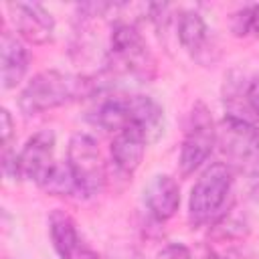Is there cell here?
I'll use <instances>...</instances> for the list:
<instances>
[{
    "instance_id": "cell-1",
    "label": "cell",
    "mask_w": 259,
    "mask_h": 259,
    "mask_svg": "<svg viewBox=\"0 0 259 259\" xmlns=\"http://www.w3.org/2000/svg\"><path fill=\"white\" fill-rule=\"evenodd\" d=\"M99 91V83L85 75L63 73L57 69H47L36 73L18 95V109L26 115H38L73 101L93 97Z\"/></svg>"
},
{
    "instance_id": "cell-2",
    "label": "cell",
    "mask_w": 259,
    "mask_h": 259,
    "mask_svg": "<svg viewBox=\"0 0 259 259\" xmlns=\"http://www.w3.org/2000/svg\"><path fill=\"white\" fill-rule=\"evenodd\" d=\"M233 182V168L227 162H212L200 172L188 198V219L194 227L214 225L229 212Z\"/></svg>"
},
{
    "instance_id": "cell-3",
    "label": "cell",
    "mask_w": 259,
    "mask_h": 259,
    "mask_svg": "<svg viewBox=\"0 0 259 259\" xmlns=\"http://www.w3.org/2000/svg\"><path fill=\"white\" fill-rule=\"evenodd\" d=\"M105 65L111 73L150 81L156 73V61L138 26L132 20H115L109 34Z\"/></svg>"
},
{
    "instance_id": "cell-4",
    "label": "cell",
    "mask_w": 259,
    "mask_h": 259,
    "mask_svg": "<svg viewBox=\"0 0 259 259\" xmlns=\"http://www.w3.org/2000/svg\"><path fill=\"white\" fill-rule=\"evenodd\" d=\"M217 146V125L202 101H196L188 113L184 138L180 144L178 166L182 176H190L200 170Z\"/></svg>"
},
{
    "instance_id": "cell-5",
    "label": "cell",
    "mask_w": 259,
    "mask_h": 259,
    "mask_svg": "<svg viewBox=\"0 0 259 259\" xmlns=\"http://www.w3.org/2000/svg\"><path fill=\"white\" fill-rule=\"evenodd\" d=\"M67 164L73 172L81 196L89 198L103 190L107 180V168L95 138L85 132L73 134L67 146Z\"/></svg>"
},
{
    "instance_id": "cell-6",
    "label": "cell",
    "mask_w": 259,
    "mask_h": 259,
    "mask_svg": "<svg viewBox=\"0 0 259 259\" xmlns=\"http://www.w3.org/2000/svg\"><path fill=\"white\" fill-rule=\"evenodd\" d=\"M217 146L233 164H245L259 158V125L245 115L227 111L217 123Z\"/></svg>"
},
{
    "instance_id": "cell-7",
    "label": "cell",
    "mask_w": 259,
    "mask_h": 259,
    "mask_svg": "<svg viewBox=\"0 0 259 259\" xmlns=\"http://www.w3.org/2000/svg\"><path fill=\"white\" fill-rule=\"evenodd\" d=\"M55 144H57V138L53 130H40L26 140L22 150L16 154L20 180H28V182H34L36 186H42V182L49 178L51 170L57 164Z\"/></svg>"
},
{
    "instance_id": "cell-8",
    "label": "cell",
    "mask_w": 259,
    "mask_h": 259,
    "mask_svg": "<svg viewBox=\"0 0 259 259\" xmlns=\"http://www.w3.org/2000/svg\"><path fill=\"white\" fill-rule=\"evenodd\" d=\"M8 18L18 38L30 45H47L55 36V18L38 2H10L6 4Z\"/></svg>"
},
{
    "instance_id": "cell-9",
    "label": "cell",
    "mask_w": 259,
    "mask_h": 259,
    "mask_svg": "<svg viewBox=\"0 0 259 259\" xmlns=\"http://www.w3.org/2000/svg\"><path fill=\"white\" fill-rule=\"evenodd\" d=\"M144 204L156 223L170 221L180 206V186L168 174H156L144 188Z\"/></svg>"
},
{
    "instance_id": "cell-10",
    "label": "cell",
    "mask_w": 259,
    "mask_h": 259,
    "mask_svg": "<svg viewBox=\"0 0 259 259\" xmlns=\"http://www.w3.org/2000/svg\"><path fill=\"white\" fill-rule=\"evenodd\" d=\"M148 144H150L148 138L140 130H134V127L113 134L109 154H111V162L115 170L123 176H132L140 168Z\"/></svg>"
},
{
    "instance_id": "cell-11",
    "label": "cell",
    "mask_w": 259,
    "mask_h": 259,
    "mask_svg": "<svg viewBox=\"0 0 259 259\" xmlns=\"http://www.w3.org/2000/svg\"><path fill=\"white\" fill-rule=\"evenodd\" d=\"M28 63H30V55L22 38L12 34L10 30H4L0 40V75H2V87L6 91L20 85V81L28 71Z\"/></svg>"
},
{
    "instance_id": "cell-12",
    "label": "cell",
    "mask_w": 259,
    "mask_h": 259,
    "mask_svg": "<svg viewBox=\"0 0 259 259\" xmlns=\"http://www.w3.org/2000/svg\"><path fill=\"white\" fill-rule=\"evenodd\" d=\"M176 36L182 49L200 61L208 47V26L196 10H182L176 16Z\"/></svg>"
},
{
    "instance_id": "cell-13",
    "label": "cell",
    "mask_w": 259,
    "mask_h": 259,
    "mask_svg": "<svg viewBox=\"0 0 259 259\" xmlns=\"http://www.w3.org/2000/svg\"><path fill=\"white\" fill-rule=\"evenodd\" d=\"M49 237L59 259H69L81 245V237L77 225L69 212L63 208H55L49 214Z\"/></svg>"
},
{
    "instance_id": "cell-14",
    "label": "cell",
    "mask_w": 259,
    "mask_h": 259,
    "mask_svg": "<svg viewBox=\"0 0 259 259\" xmlns=\"http://www.w3.org/2000/svg\"><path fill=\"white\" fill-rule=\"evenodd\" d=\"M40 188L49 194H55V196H81L77 182L73 178V172H71L67 162H57Z\"/></svg>"
},
{
    "instance_id": "cell-15",
    "label": "cell",
    "mask_w": 259,
    "mask_h": 259,
    "mask_svg": "<svg viewBox=\"0 0 259 259\" xmlns=\"http://www.w3.org/2000/svg\"><path fill=\"white\" fill-rule=\"evenodd\" d=\"M231 30L237 36H247V34L259 36V4L241 8L239 12H235L231 18Z\"/></svg>"
},
{
    "instance_id": "cell-16",
    "label": "cell",
    "mask_w": 259,
    "mask_h": 259,
    "mask_svg": "<svg viewBox=\"0 0 259 259\" xmlns=\"http://www.w3.org/2000/svg\"><path fill=\"white\" fill-rule=\"evenodd\" d=\"M241 97L245 103V109L249 113H253L255 117H259V73L253 75L243 87H241Z\"/></svg>"
},
{
    "instance_id": "cell-17",
    "label": "cell",
    "mask_w": 259,
    "mask_h": 259,
    "mask_svg": "<svg viewBox=\"0 0 259 259\" xmlns=\"http://www.w3.org/2000/svg\"><path fill=\"white\" fill-rule=\"evenodd\" d=\"M156 259H192V255H190L186 245H182V243H168L164 249H160Z\"/></svg>"
},
{
    "instance_id": "cell-18",
    "label": "cell",
    "mask_w": 259,
    "mask_h": 259,
    "mask_svg": "<svg viewBox=\"0 0 259 259\" xmlns=\"http://www.w3.org/2000/svg\"><path fill=\"white\" fill-rule=\"evenodd\" d=\"M0 119H2V146L4 150H10V142H12V134H14V121H12V115L8 109H2L0 111Z\"/></svg>"
},
{
    "instance_id": "cell-19",
    "label": "cell",
    "mask_w": 259,
    "mask_h": 259,
    "mask_svg": "<svg viewBox=\"0 0 259 259\" xmlns=\"http://www.w3.org/2000/svg\"><path fill=\"white\" fill-rule=\"evenodd\" d=\"M69 259H101V257H99L95 251H91L89 247H85V245L81 243V245H79V249H77Z\"/></svg>"
},
{
    "instance_id": "cell-20",
    "label": "cell",
    "mask_w": 259,
    "mask_h": 259,
    "mask_svg": "<svg viewBox=\"0 0 259 259\" xmlns=\"http://www.w3.org/2000/svg\"><path fill=\"white\" fill-rule=\"evenodd\" d=\"M115 259H142V255H138L136 251H123V253H119V255H115Z\"/></svg>"
},
{
    "instance_id": "cell-21",
    "label": "cell",
    "mask_w": 259,
    "mask_h": 259,
    "mask_svg": "<svg viewBox=\"0 0 259 259\" xmlns=\"http://www.w3.org/2000/svg\"><path fill=\"white\" fill-rule=\"evenodd\" d=\"M206 259H229V255H223V253H210Z\"/></svg>"
}]
</instances>
